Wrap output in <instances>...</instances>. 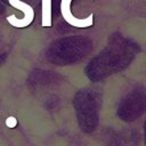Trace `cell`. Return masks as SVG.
I'll list each match as a JSON object with an SVG mask.
<instances>
[{
  "label": "cell",
  "mask_w": 146,
  "mask_h": 146,
  "mask_svg": "<svg viewBox=\"0 0 146 146\" xmlns=\"http://www.w3.org/2000/svg\"><path fill=\"white\" fill-rule=\"evenodd\" d=\"M51 25V0H42V26Z\"/></svg>",
  "instance_id": "3957f363"
},
{
  "label": "cell",
  "mask_w": 146,
  "mask_h": 146,
  "mask_svg": "<svg viewBox=\"0 0 146 146\" xmlns=\"http://www.w3.org/2000/svg\"><path fill=\"white\" fill-rule=\"evenodd\" d=\"M9 3L13 7H15L24 13L23 18H16L15 16L7 17V21L9 22L10 25H13L15 27H26L27 25H30L32 23V21L34 18V11L31 6H29L27 3L21 2L19 0H9Z\"/></svg>",
  "instance_id": "6da1fadb"
},
{
  "label": "cell",
  "mask_w": 146,
  "mask_h": 146,
  "mask_svg": "<svg viewBox=\"0 0 146 146\" xmlns=\"http://www.w3.org/2000/svg\"><path fill=\"white\" fill-rule=\"evenodd\" d=\"M71 1L72 0H62L60 2V11L64 19L74 27H88L92 25V14L84 19H78L71 11Z\"/></svg>",
  "instance_id": "7a4b0ae2"
}]
</instances>
